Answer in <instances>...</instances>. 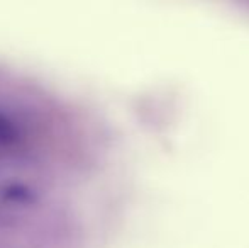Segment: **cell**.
<instances>
[{"label":"cell","mask_w":249,"mask_h":248,"mask_svg":"<svg viewBox=\"0 0 249 248\" xmlns=\"http://www.w3.org/2000/svg\"><path fill=\"white\" fill-rule=\"evenodd\" d=\"M102 169L89 114L0 68V248H89Z\"/></svg>","instance_id":"obj_1"}]
</instances>
